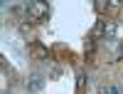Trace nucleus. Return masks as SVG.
<instances>
[{"instance_id":"nucleus-1","label":"nucleus","mask_w":123,"mask_h":94,"mask_svg":"<svg viewBox=\"0 0 123 94\" xmlns=\"http://www.w3.org/2000/svg\"><path fill=\"white\" fill-rule=\"evenodd\" d=\"M22 10H25V15L30 20H35V22H39V20H44L49 15V5L42 3V0H32V3H27Z\"/></svg>"},{"instance_id":"nucleus-2","label":"nucleus","mask_w":123,"mask_h":94,"mask_svg":"<svg viewBox=\"0 0 123 94\" xmlns=\"http://www.w3.org/2000/svg\"><path fill=\"white\" fill-rule=\"evenodd\" d=\"M25 87H27V92H39L44 87V77L39 74V72H32V74L27 77V82H25Z\"/></svg>"},{"instance_id":"nucleus-3","label":"nucleus","mask_w":123,"mask_h":94,"mask_svg":"<svg viewBox=\"0 0 123 94\" xmlns=\"http://www.w3.org/2000/svg\"><path fill=\"white\" fill-rule=\"evenodd\" d=\"M116 22H104V37H113L116 35Z\"/></svg>"},{"instance_id":"nucleus-4","label":"nucleus","mask_w":123,"mask_h":94,"mask_svg":"<svg viewBox=\"0 0 123 94\" xmlns=\"http://www.w3.org/2000/svg\"><path fill=\"white\" fill-rule=\"evenodd\" d=\"M84 84H86V74H84V72H79V74H76V87L81 89Z\"/></svg>"},{"instance_id":"nucleus-5","label":"nucleus","mask_w":123,"mask_h":94,"mask_svg":"<svg viewBox=\"0 0 123 94\" xmlns=\"http://www.w3.org/2000/svg\"><path fill=\"white\" fill-rule=\"evenodd\" d=\"M111 94H123V87H111Z\"/></svg>"},{"instance_id":"nucleus-6","label":"nucleus","mask_w":123,"mask_h":94,"mask_svg":"<svg viewBox=\"0 0 123 94\" xmlns=\"http://www.w3.org/2000/svg\"><path fill=\"white\" fill-rule=\"evenodd\" d=\"M5 94H10V92H5Z\"/></svg>"}]
</instances>
